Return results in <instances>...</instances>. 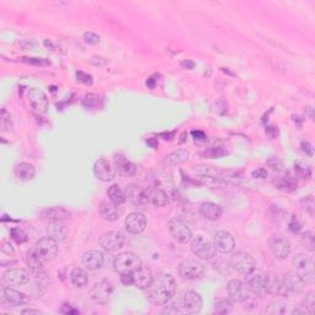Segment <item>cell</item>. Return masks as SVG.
Listing matches in <instances>:
<instances>
[{
  "label": "cell",
  "instance_id": "cell-1",
  "mask_svg": "<svg viewBox=\"0 0 315 315\" xmlns=\"http://www.w3.org/2000/svg\"><path fill=\"white\" fill-rule=\"evenodd\" d=\"M147 291H148V298L154 304H166L175 294V278L169 273H158V275L153 276L152 282H150Z\"/></svg>",
  "mask_w": 315,
  "mask_h": 315
},
{
  "label": "cell",
  "instance_id": "cell-2",
  "mask_svg": "<svg viewBox=\"0 0 315 315\" xmlns=\"http://www.w3.org/2000/svg\"><path fill=\"white\" fill-rule=\"evenodd\" d=\"M195 173L197 175L202 176V179H206L207 184L214 185H228L232 180L238 179V174L232 170H222L216 169V167L198 165L195 167Z\"/></svg>",
  "mask_w": 315,
  "mask_h": 315
},
{
  "label": "cell",
  "instance_id": "cell-3",
  "mask_svg": "<svg viewBox=\"0 0 315 315\" xmlns=\"http://www.w3.org/2000/svg\"><path fill=\"white\" fill-rule=\"evenodd\" d=\"M140 266H142V260L139 256L133 254V252H122L113 261L114 271L120 275L133 273Z\"/></svg>",
  "mask_w": 315,
  "mask_h": 315
},
{
  "label": "cell",
  "instance_id": "cell-4",
  "mask_svg": "<svg viewBox=\"0 0 315 315\" xmlns=\"http://www.w3.org/2000/svg\"><path fill=\"white\" fill-rule=\"evenodd\" d=\"M292 264L294 271L305 281V283H313L315 278L314 263L310 256L305 254H298L293 257Z\"/></svg>",
  "mask_w": 315,
  "mask_h": 315
},
{
  "label": "cell",
  "instance_id": "cell-5",
  "mask_svg": "<svg viewBox=\"0 0 315 315\" xmlns=\"http://www.w3.org/2000/svg\"><path fill=\"white\" fill-rule=\"evenodd\" d=\"M167 228H169L170 235L173 237V239L178 241V243L187 244L188 241L192 240V231L187 225V223H185L181 218H171L169 220Z\"/></svg>",
  "mask_w": 315,
  "mask_h": 315
},
{
  "label": "cell",
  "instance_id": "cell-6",
  "mask_svg": "<svg viewBox=\"0 0 315 315\" xmlns=\"http://www.w3.org/2000/svg\"><path fill=\"white\" fill-rule=\"evenodd\" d=\"M231 265L237 272H239L244 276L249 275L256 267L254 257L245 251L234 252V254L231 256Z\"/></svg>",
  "mask_w": 315,
  "mask_h": 315
},
{
  "label": "cell",
  "instance_id": "cell-7",
  "mask_svg": "<svg viewBox=\"0 0 315 315\" xmlns=\"http://www.w3.org/2000/svg\"><path fill=\"white\" fill-rule=\"evenodd\" d=\"M266 281L267 273L261 270H254L249 275H246V285L250 293L256 297H263L266 294Z\"/></svg>",
  "mask_w": 315,
  "mask_h": 315
},
{
  "label": "cell",
  "instance_id": "cell-8",
  "mask_svg": "<svg viewBox=\"0 0 315 315\" xmlns=\"http://www.w3.org/2000/svg\"><path fill=\"white\" fill-rule=\"evenodd\" d=\"M191 250L193 254L203 260H211L216 256V246L210 240L206 239L203 235L193 238L191 241Z\"/></svg>",
  "mask_w": 315,
  "mask_h": 315
},
{
  "label": "cell",
  "instance_id": "cell-9",
  "mask_svg": "<svg viewBox=\"0 0 315 315\" xmlns=\"http://www.w3.org/2000/svg\"><path fill=\"white\" fill-rule=\"evenodd\" d=\"M178 271L179 275H180L182 278L192 281V279L202 277L203 273H205V266H203V264L199 263V261L187 259V260H184L179 265Z\"/></svg>",
  "mask_w": 315,
  "mask_h": 315
},
{
  "label": "cell",
  "instance_id": "cell-10",
  "mask_svg": "<svg viewBox=\"0 0 315 315\" xmlns=\"http://www.w3.org/2000/svg\"><path fill=\"white\" fill-rule=\"evenodd\" d=\"M269 248L272 255L279 259V260H284L291 254V250H292L290 240L282 234H273L270 238Z\"/></svg>",
  "mask_w": 315,
  "mask_h": 315
},
{
  "label": "cell",
  "instance_id": "cell-11",
  "mask_svg": "<svg viewBox=\"0 0 315 315\" xmlns=\"http://www.w3.org/2000/svg\"><path fill=\"white\" fill-rule=\"evenodd\" d=\"M112 293L113 285L107 279H101V281L96 282L90 290L91 299L99 303V304H106V303L110 302Z\"/></svg>",
  "mask_w": 315,
  "mask_h": 315
},
{
  "label": "cell",
  "instance_id": "cell-12",
  "mask_svg": "<svg viewBox=\"0 0 315 315\" xmlns=\"http://www.w3.org/2000/svg\"><path fill=\"white\" fill-rule=\"evenodd\" d=\"M58 241L52 239L51 237H45L40 239L35 245V251L43 261H52L58 254Z\"/></svg>",
  "mask_w": 315,
  "mask_h": 315
},
{
  "label": "cell",
  "instance_id": "cell-13",
  "mask_svg": "<svg viewBox=\"0 0 315 315\" xmlns=\"http://www.w3.org/2000/svg\"><path fill=\"white\" fill-rule=\"evenodd\" d=\"M229 298L235 303H244L250 298V291L245 282L240 279H231L226 285Z\"/></svg>",
  "mask_w": 315,
  "mask_h": 315
},
{
  "label": "cell",
  "instance_id": "cell-14",
  "mask_svg": "<svg viewBox=\"0 0 315 315\" xmlns=\"http://www.w3.org/2000/svg\"><path fill=\"white\" fill-rule=\"evenodd\" d=\"M27 101L31 110L35 113L42 114L46 113L47 110H48V99H47L46 94L42 90L36 89V88L28 91Z\"/></svg>",
  "mask_w": 315,
  "mask_h": 315
},
{
  "label": "cell",
  "instance_id": "cell-15",
  "mask_svg": "<svg viewBox=\"0 0 315 315\" xmlns=\"http://www.w3.org/2000/svg\"><path fill=\"white\" fill-rule=\"evenodd\" d=\"M99 243L106 251H116V250L122 248L125 244V237L119 231H111L102 234Z\"/></svg>",
  "mask_w": 315,
  "mask_h": 315
},
{
  "label": "cell",
  "instance_id": "cell-16",
  "mask_svg": "<svg viewBox=\"0 0 315 315\" xmlns=\"http://www.w3.org/2000/svg\"><path fill=\"white\" fill-rule=\"evenodd\" d=\"M214 246L222 254H231L235 249L234 237L229 232L219 231L214 235Z\"/></svg>",
  "mask_w": 315,
  "mask_h": 315
},
{
  "label": "cell",
  "instance_id": "cell-17",
  "mask_svg": "<svg viewBox=\"0 0 315 315\" xmlns=\"http://www.w3.org/2000/svg\"><path fill=\"white\" fill-rule=\"evenodd\" d=\"M3 281L8 285H25L30 281V273L23 269H10L4 272Z\"/></svg>",
  "mask_w": 315,
  "mask_h": 315
},
{
  "label": "cell",
  "instance_id": "cell-18",
  "mask_svg": "<svg viewBox=\"0 0 315 315\" xmlns=\"http://www.w3.org/2000/svg\"><path fill=\"white\" fill-rule=\"evenodd\" d=\"M126 229L131 234H140L147 228V218L142 212H133L126 218Z\"/></svg>",
  "mask_w": 315,
  "mask_h": 315
},
{
  "label": "cell",
  "instance_id": "cell-19",
  "mask_svg": "<svg viewBox=\"0 0 315 315\" xmlns=\"http://www.w3.org/2000/svg\"><path fill=\"white\" fill-rule=\"evenodd\" d=\"M203 305V300L201 294L195 292V291H188L185 293L184 299H182V307L184 310L188 314H198L201 311Z\"/></svg>",
  "mask_w": 315,
  "mask_h": 315
},
{
  "label": "cell",
  "instance_id": "cell-20",
  "mask_svg": "<svg viewBox=\"0 0 315 315\" xmlns=\"http://www.w3.org/2000/svg\"><path fill=\"white\" fill-rule=\"evenodd\" d=\"M94 174H95V176L99 180L104 182L112 181L114 179V169L104 158L98 159L95 161V164H94Z\"/></svg>",
  "mask_w": 315,
  "mask_h": 315
},
{
  "label": "cell",
  "instance_id": "cell-21",
  "mask_svg": "<svg viewBox=\"0 0 315 315\" xmlns=\"http://www.w3.org/2000/svg\"><path fill=\"white\" fill-rule=\"evenodd\" d=\"M266 293L271 296L285 297L288 294L285 290L283 277L278 275H267L266 281Z\"/></svg>",
  "mask_w": 315,
  "mask_h": 315
},
{
  "label": "cell",
  "instance_id": "cell-22",
  "mask_svg": "<svg viewBox=\"0 0 315 315\" xmlns=\"http://www.w3.org/2000/svg\"><path fill=\"white\" fill-rule=\"evenodd\" d=\"M285 290L288 293H302L305 288V281L296 271H290L283 276Z\"/></svg>",
  "mask_w": 315,
  "mask_h": 315
},
{
  "label": "cell",
  "instance_id": "cell-23",
  "mask_svg": "<svg viewBox=\"0 0 315 315\" xmlns=\"http://www.w3.org/2000/svg\"><path fill=\"white\" fill-rule=\"evenodd\" d=\"M104 261V254L99 250H90V251L84 252L83 257H81V263H83L85 269L90 271L101 269Z\"/></svg>",
  "mask_w": 315,
  "mask_h": 315
},
{
  "label": "cell",
  "instance_id": "cell-24",
  "mask_svg": "<svg viewBox=\"0 0 315 315\" xmlns=\"http://www.w3.org/2000/svg\"><path fill=\"white\" fill-rule=\"evenodd\" d=\"M127 198L133 203L134 206H147L149 202V195L146 192L143 187L138 185H129L126 190Z\"/></svg>",
  "mask_w": 315,
  "mask_h": 315
},
{
  "label": "cell",
  "instance_id": "cell-25",
  "mask_svg": "<svg viewBox=\"0 0 315 315\" xmlns=\"http://www.w3.org/2000/svg\"><path fill=\"white\" fill-rule=\"evenodd\" d=\"M132 276H133V285L139 290H147L153 279L152 270L146 266H140L139 269L135 270Z\"/></svg>",
  "mask_w": 315,
  "mask_h": 315
},
{
  "label": "cell",
  "instance_id": "cell-26",
  "mask_svg": "<svg viewBox=\"0 0 315 315\" xmlns=\"http://www.w3.org/2000/svg\"><path fill=\"white\" fill-rule=\"evenodd\" d=\"M3 298L11 307H20V305H25L28 302V298L25 294L10 287H5L3 290Z\"/></svg>",
  "mask_w": 315,
  "mask_h": 315
},
{
  "label": "cell",
  "instance_id": "cell-27",
  "mask_svg": "<svg viewBox=\"0 0 315 315\" xmlns=\"http://www.w3.org/2000/svg\"><path fill=\"white\" fill-rule=\"evenodd\" d=\"M119 207L120 206L114 205V203H112L111 201L102 202L99 208V213L104 220H107V222H116V220L120 219L121 217V211Z\"/></svg>",
  "mask_w": 315,
  "mask_h": 315
},
{
  "label": "cell",
  "instance_id": "cell-28",
  "mask_svg": "<svg viewBox=\"0 0 315 315\" xmlns=\"http://www.w3.org/2000/svg\"><path fill=\"white\" fill-rule=\"evenodd\" d=\"M199 213L202 214L203 218H206L207 220H218L223 214V210L219 205L213 202H205L202 203L201 207H199Z\"/></svg>",
  "mask_w": 315,
  "mask_h": 315
},
{
  "label": "cell",
  "instance_id": "cell-29",
  "mask_svg": "<svg viewBox=\"0 0 315 315\" xmlns=\"http://www.w3.org/2000/svg\"><path fill=\"white\" fill-rule=\"evenodd\" d=\"M70 213L62 207L47 208L42 212V218L47 222H66L69 219Z\"/></svg>",
  "mask_w": 315,
  "mask_h": 315
},
{
  "label": "cell",
  "instance_id": "cell-30",
  "mask_svg": "<svg viewBox=\"0 0 315 315\" xmlns=\"http://www.w3.org/2000/svg\"><path fill=\"white\" fill-rule=\"evenodd\" d=\"M47 233H48V237L55 241H63L67 237L68 229L64 222H48Z\"/></svg>",
  "mask_w": 315,
  "mask_h": 315
},
{
  "label": "cell",
  "instance_id": "cell-31",
  "mask_svg": "<svg viewBox=\"0 0 315 315\" xmlns=\"http://www.w3.org/2000/svg\"><path fill=\"white\" fill-rule=\"evenodd\" d=\"M14 174L17 179L22 181H30L36 175V169L30 163H20L14 169Z\"/></svg>",
  "mask_w": 315,
  "mask_h": 315
},
{
  "label": "cell",
  "instance_id": "cell-32",
  "mask_svg": "<svg viewBox=\"0 0 315 315\" xmlns=\"http://www.w3.org/2000/svg\"><path fill=\"white\" fill-rule=\"evenodd\" d=\"M190 159V152L187 149H178L175 152L170 153L169 155L165 157V164L170 166H176L180 165V164L185 163Z\"/></svg>",
  "mask_w": 315,
  "mask_h": 315
},
{
  "label": "cell",
  "instance_id": "cell-33",
  "mask_svg": "<svg viewBox=\"0 0 315 315\" xmlns=\"http://www.w3.org/2000/svg\"><path fill=\"white\" fill-rule=\"evenodd\" d=\"M114 163H116L117 170H119L121 175L123 176H133L137 173V167L132 161L127 160L126 158L119 157L114 158Z\"/></svg>",
  "mask_w": 315,
  "mask_h": 315
},
{
  "label": "cell",
  "instance_id": "cell-34",
  "mask_svg": "<svg viewBox=\"0 0 315 315\" xmlns=\"http://www.w3.org/2000/svg\"><path fill=\"white\" fill-rule=\"evenodd\" d=\"M107 196L110 201L117 206H122L123 203L127 201V195H126L125 191L119 185H112V186L108 187Z\"/></svg>",
  "mask_w": 315,
  "mask_h": 315
},
{
  "label": "cell",
  "instance_id": "cell-35",
  "mask_svg": "<svg viewBox=\"0 0 315 315\" xmlns=\"http://www.w3.org/2000/svg\"><path fill=\"white\" fill-rule=\"evenodd\" d=\"M69 278L72 284L76 288H83L88 284V282H89V277H88L87 271H84L83 269H79V267H76V269H74L72 272H70Z\"/></svg>",
  "mask_w": 315,
  "mask_h": 315
},
{
  "label": "cell",
  "instance_id": "cell-36",
  "mask_svg": "<svg viewBox=\"0 0 315 315\" xmlns=\"http://www.w3.org/2000/svg\"><path fill=\"white\" fill-rule=\"evenodd\" d=\"M26 263H27L28 269H30L32 272H38V271L43 270L45 261L37 255V252L35 251V250H32V251L28 252L27 256H26Z\"/></svg>",
  "mask_w": 315,
  "mask_h": 315
},
{
  "label": "cell",
  "instance_id": "cell-37",
  "mask_svg": "<svg viewBox=\"0 0 315 315\" xmlns=\"http://www.w3.org/2000/svg\"><path fill=\"white\" fill-rule=\"evenodd\" d=\"M315 309V297L314 293L310 292L305 296L303 302L300 303L299 308L294 310V313H303V314H313Z\"/></svg>",
  "mask_w": 315,
  "mask_h": 315
},
{
  "label": "cell",
  "instance_id": "cell-38",
  "mask_svg": "<svg viewBox=\"0 0 315 315\" xmlns=\"http://www.w3.org/2000/svg\"><path fill=\"white\" fill-rule=\"evenodd\" d=\"M267 216H269V219L272 223H276V224H279V223L284 222L285 216H287V211H284L283 208L279 207V206H271L267 211Z\"/></svg>",
  "mask_w": 315,
  "mask_h": 315
},
{
  "label": "cell",
  "instance_id": "cell-39",
  "mask_svg": "<svg viewBox=\"0 0 315 315\" xmlns=\"http://www.w3.org/2000/svg\"><path fill=\"white\" fill-rule=\"evenodd\" d=\"M150 199H152L153 205L155 207H164V206L167 205L169 202V198H167L166 192L161 188H154L153 192L150 193Z\"/></svg>",
  "mask_w": 315,
  "mask_h": 315
},
{
  "label": "cell",
  "instance_id": "cell-40",
  "mask_svg": "<svg viewBox=\"0 0 315 315\" xmlns=\"http://www.w3.org/2000/svg\"><path fill=\"white\" fill-rule=\"evenodd\" d=\"M278 188H281V190L287 191V192H291V191H294L297 188V184L294 182V180L292 178H290V176H287V178H282L281 180L278 181L277 184Z\"/></svg>",
  "mask_w": 315,
  "mask_h": 315
},
{
  "label": "cell",
  "instance_id": "cell-41",
  "mask_svg": "<svg viewBox=\"0 0 315 315\" xmlns=\"http://www.w3.org/2000/svg\"><path fill=\"white\" fill-rule=\"evenodd\" d=\"M11 239L15 240L17 244H23L27 241V234L21 228H13L10 232Z\"/></svg>",
  "mask_w": 315,
  "mask_h": 315
},
{
  "label": "cell",
  "instance_id": "cell-42",
  "mask_svg": "<svg viewBox=\"0 0 315 315\" xmlns=\"http://www.w3.org/2000/svg\"><path fill=\"white\" fill-rule=\"evenodd\" d=\"M294 170H296L297 175H299L300 178H303V179H308L309 176L311 175L310 167H309V165H305L304 163H300V161H298V163L294 165Z\"/></svg>",
  "mask_w": 315,
  "mask_h": 315
},
{
  "label": "cell",
  "instance_id": "cell-43",
  "mask_svg": "<svg viewBox=\"0 0 315 315\" xmlns=\"http://www.w3.org/2000/svg\"><path fill=\"white\" fill-rule=\"evenodd\" d=\"M302 243L304 245L305 249H308L309 251H314V237L310 232H305L302 234Z\"/></svg>",
  "mask_w": 315,
  "mask_h": 315
},
{
  "label": "cell",
  "instance_id": "cell-44",
  "mask_svg": "<svg viewBox=\"0 0 315 315\" xmlns=\"http://www.w3.org/2000/svg\"><path fill=\"white\" fill-rule=\"evenodd\" d=\"M303 228V222L300 220V218L298 216H292L291 218L290 223H288V229L293 233H299Z\"/></svg>",
  "mask_w": 315,
  "mask_h": 315
},
{
  "label": "cell",
  "instance_id": "cell-45",
  "mask_svg": "<svg viewBox=\"0 0 315 315\" xmlns=\"http://www.w3.org/2000/svg\"><path fill=\"white\" fill-rule=\"evenodd\" d=\"M224 154H225V152L223 150V148H217V147H213V148L206 150V152L203 153V155H205V157L208 158V159L220 158V157H223Z\"/></svg>",
  "mask_w": 315,
  "mask_h": 315
},
{
  "label": "cell",
  "instance_id": "cell-46",
  "mask_svg": "<svg viewBox=\"0 0 315 315\" xmlns=\"http://www.w3.org/2000/svg\"><path fill=\"white\" fill-rule=\"evenodd\" d=\"M266 311L269 314H283L287 311V309H285V305L282 304V303H271Z\"/></svg>",
  "mask_w": 315,
  "mask_h": 315
},
{
  "label": "cell",
  "instance_id": "cell-47",
  "mask_svg": "<svg viewBox=\"0 0 315 315\" xmlns=\"http://www.w3.org/2000/svg\"><path fill=\"white\" fill-rule=\"evenodd\" d=\"M22 62H25V63L28 64H34V66H38V67H45V66H49V62L46 61L45 58H22Z\"/></svg>",
  "mask_w": 315,
  "mask_h": 315
},
{
  "label": "cell",
  "instance_id": "cell-48",
  "mask_svg": "<svg viewBox=\"0 0 315 315\" xmlns=\"http://www.w3.org/2000/svg\"><path fill=\"white\" fill-rule=\"evenodd\" d=\"M83 38L85 43H88V45H98V43H100V36L94 34V32H85Z\"/></svg>",
  "mask_w": 315,
  "mask_h": 315
},
{
  "label": "cell",
  "instance_id": "cell-49",
  "mask_svg": "<svg viewBox=\"0 0 315 315\" xmlns=\"http://www.w3.org/2000/svg\"><path fill=\"white\" fill-rule=\"evenodd\" d=\"M302 203H304V210L309 212L310 216H313V210H314V199L311 196H307L305 198L302 199Z\"/></svg>",
  "mask_w": 315,
  "mask_h": 315
},
{
  "label": "cell",
  "instance_id": "cell-50",
  "mask_svg": "<svg viewBox=\"0 0 315 315\" xmlns=\"http://www.w3.org/2000/svg\"><path fill=\"white\" fill-rule=\"evenodd\" d=\"M60 313L62 314H79L78 309H75L73 305L68 304V303H64L60 309Z\"/></svg>",
  "mask_w": 315,
  "mask_h": 315
},
{
  "label": "cell",
  "instance_id": "cell-51",
  "mask_svg": "<svg viewBox=\"0 0 315 315\" xmlns=\"http://www.w3.org/2000/svg\"><path fill=\"white\" fill-rule=\"evenodd\" d=\"M76 78H78L79 81H83L84 84L88 85L93 84V78H91V75L87 74V73L84 72H76Z\"/></svg>",
  "mask_w": 315,
  "mask_h": 315
},
{
  "label": "cell",
  "instance_id": "cell-52",
  "mask_svg": "<svg viewBox=\"0 0 315 315\" xmlns=\"http://www.w3.org/2000/svg\"><path fill=\"white\" fill-rule=\"evenodd\" d=\"M121 282L123 285L128 287V285H133V276L132 273H125V275H121Z\"/></svg>",
  "mask_w": 315,
  "mask_h": 315
},
{
  "label": "cell",
  "instance_id": "cell-53",
  "mask_svg": "<svg viewBox=\"0 0 315 315\" xmlns=\"http://www.w3.org/2000/svg\"><path fill=\"white\" fill-rule=\"evenodd\" d=\"M219 307L224 308V309H223V310H224V313H228V311L231 310V308H232V303L228 302L226 299H220L216 303V309L219 308Z\"/></svg>",
  "mask_w": 315,
  "mask_h": 315
},
{
  "label": "cell",
  "instance_id": "cell-54",
  "mask_svg": "<svg viewBox=\"0 0 315 315\" xmlns=\"http://www.w3.org/2000/svg\"><path fill=\"white\" fill-rule=\"evenodd\" d=\"M90 62L96 67H104L108 63L107 60H105V58H101V57H93Z\"/></svg>",
  "mask_w": 315,
  "mask_h": 315
},
{
  "label": "cell",
  "instance_id": "cell-55",
  "mask_svg": "<svg viewBox=\"0 0 315 315\" xmlns=\"http://www.w3.org/2000/svg\"><path fill=\"white\" fill-rule=\"evenodd\" d=\"M252 176L255 179H266L267 178V171L265 169H257L255 171H252Z\"/></svg>",
  "mask_w": 315,
  "mask_h": 315
},
{
  "label": "cell",
  "instance_id": "cell-56",
  "mask_svg": "<svg viewBox=\"0 0 315 315\" xmlns=\"http://www.w3.org/2000/svg\"><path fill=\"white\" fill-rule=\"evenodd\" d=\"M302 147H303V152L308 153L309 155H313V147H311L310 143L302 142Z\"/></svg>",
  "mask_w": 315,
  "mask_h": 315
},
{
  "label": "cell",
  "instance_id": "cell-57",
  "mask_svg": "<svg viewBox=\"0 0 315 315\" xmlns=\"http://www.w3.org/2000/svg\"><path fill=\"white\" fill-rule=\"evenodd\" d=\"M192 135L196 138V139H206V138H207V137H206V134L203 133V132L193 131L192 132Z\"/></svg>",
  "mask_w": 315,
  "mask_h": 315
},
{
  "label": "cell",
  "instance_id": "cell-58",
  "mask_svg": "<svg viewBox=\"0 0 315 315\" xmlns=\"http://www.w3.org/2000/svg\"><path fill=\"white\" fill-rule=\"evenodd\" d=\"M181 66L184 68H187V69H193V68H195V63L191 61H186V62H182Z\"/></svg>",
  "mask_w": 315,
  "mask_h": 315
},
{
  "label": "cell",
  "instance_id": "cell-59",
  "mask_svg": "<svg viewBox=\"0 0 315 315\" xmlns=\"http://www.w3.org/2000/svg\"><path fill=\"white\" fill-rule=\"evenodd\" d=\"M147 143H148L149 146H152L154 149H157V148H158V142L154 139V138H150V139L147 140Z\"/></svg>",
  "mask_w": 315,
  "mask_h": 315
},
{
  "label": "cell",
  "instance_id": "cell-60",
  "mask_svg": "<svg viewBox=\"0 0 315 315\" xmlns=\"http://www.w3.org/2000/svg\"><path fill=\"white\" fill-rule=\"evenodd\" d=\"M147 85L150 88V89H154L155 88V80L154 78H149L148 81H147Z\"/></svg>",
  "mask_w": 315,
  "mask_h": 315
},
{
  "label": "cell",
  "instance_id": "cell-61",
  "mask_svg": "<svg viewBox=\"0 0 315 315\" xmlns=\"http://www.w3.org/2000/svg\"><path fill=\"white\" fill-rule=\"evenodd\" d=\"M22 314H40L38 310H34V309H25V310L21 311Z\"/></svg>",
  "mask_w": 315,
  "mask_h": 315
}]
</instances>
